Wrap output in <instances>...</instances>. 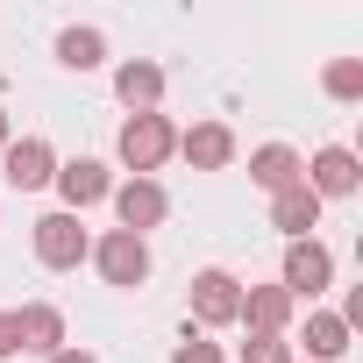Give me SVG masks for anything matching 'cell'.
Wrapping results in <instances>:
<instances>
[{
  "instance_id": "6da1fadb",
  "label": "cell",
  "mask_w": 363,
  "mask_h": 363,
  "mask_svg": "<svg viewBox=\"0 0 363 363\" xmlns=\"http://www.w3.org/2000/svg\"><path fill=\"white\" fill-rule=\"evenodd\" d=\"M114 150H121V164H128L135 178H150V171H157V164H164V157L178 150V128H171L164 114H128V121H121V143H114Z\"/></svg>"
},
{
  "instance_id": "7a4b0ae2",
  "label": "cell",
  "mask_w": 363,
  "mask_h": 363,
  "mask_svg": "<svg viewBox=\"0 0 363 363\" xmlns=\"http://www.w3.org/2000/svg\"><path fill=\"white\" fill-rule=\"evenodd\" d=\"M86 257H93V235H86V221H79V214H65V207H57V214H43V221H36V264H43V271H79Z\"/></svg>"
},
{
  "instance_id": "3957f363",
  "label": "cell",
  "mask_w": 363,
  "mask_h": 363,
  "mask_svg": "<svg viewBox=\"0 0 363 363\" xmlns=\"http://www.w3.org/2000/svg\"><path fill=\"white\" fill-rule=\"evenodd\" d=\"M93 264H100V278H107V285L135 292V285L150 278V242H143V235H128V228H107V235L93 242Z\"/></svg>"
},
{
  "instance_id": "277c9868",
  "label": "cell",
  "mask_w": 363,
  "mask_h": 363,
  "mask_svg": "<svg viewBox=\"0 0 363 363\" xmlns=\"http://www.w3.org/2000/svg\"><path fill=\"white\" fill-rule=\"evenodd\" d=\"M328 278H335V257L306 235V242H285V278H278V292L299 306V299H320L328 292Z\"/></svg>"
},
{
  "instance_id": "5b68a950",
  "label": "cell",
  "mask_w": 363,
  "mask_h": 363,
  "mask_svg": "<svg viewBox=\"0 0 363 363\" xmlns=\"http://www.w3.org/2000/svg\"><path fill=\"white\" fill-rule=\"evenodd\" d=\"M50 186L65 193V214H86V207H100V200L114 193V178H107V164H100V157H72V164H57Z\"/></svg>"
},
{
  "instance_id": "8992f818",
  "label": "cell",
  "mask_w": 363,
  "mask_h": 363,
  "mask_svg": "<svg viewBox=\"0 0 363 363\" xmlns=\"http://www.w3.org/2000/svg\"><path fill=\"white\" fill-rule=\"evenodd\" d=\"M306 186H313V200H349V193L363 186V164H356V150H342V143L313 150V164H306Z\"/></svg>"
},
{
  "instance_id": "52a82bcc",
  "label": "cell",
  "mask_w": 363,
  "mask_h": 363,
  "mask_svg": "<svg viewBox=\"0 0 363 363\" xmlns=\"http://www.w3.org/2000/svg\"><path fill=\"white\" fill-rule=\"evenodd\" d=\"M107 200H114V214H121V228H128V235H150V228L171 214V200H164L157 178H128V186H114Z\"/></svg>"
},
{
  "instance_id": "ba28073f",
  "label": "cell",
  "mask_w": 363,
  "mask_h": 363,
  "mask_svg": "<svg viewBox=\"0 0 363 363\" xmlns=\"http://www.w3.org/2000/svg\"><path fill=\"white\" fill-rule=\"evenodd\" d=\"M235 313H242V278L200 271V278H193V320H200V328H228Z\"/></svg>"
},
{
  "instance_id": "9c48e42d",
  "label": "cell",
  "mask_w": 363,
  "mask_h": 363,
  "mask_svg": "<svg viewBox=\"0 0 363 363\" xmlns=\"http://www.w3.org/2000/svg\"><path fill=\"white\" fill-rule=\"evenodd\" d=\"M0 164H8V186H15V193H36V186H50V178H57V150H50L43 135L8 143V150H0Z\"/></svg>"
},
{
  "instance_id": "30bf717a",
  "label": "cell",
  "mask_w": 363,
  "mask_h": 363,
  "mask_svg": "<svg viewBox=\"0 0 363 363\" xmlns=\"http://www.w3.org/2000/svg\"><path fill=\"white\" fill-rule=\"evenodd\" d=\"M250 178L278 200V193H292V186H306V157L292 150V143H264V150H250Z\"/></svg>"
},
{
  "instance_id": "8fae6325",
  "label": "cell",
  "mask_w": 363,
  "mask_h": 363,
  "mask_svg": "<svg viewBox=\"0 0 363 363\" xmlns=\"http://www.w3.org/2000/svg\"><path fill=\"white\" fill-rule=\"evenodd\" d=\"M178 150H186L193 171H228V164H235V135H228V121H193L186 135H178Z\"/></svg>"
},
{
  "instance_id": "7c38bea8",
  "label": "cell",
  "mask_w": 363,
  "mask_h": 363,
  "mask_svg": "<svg viewBox=\"0 0 363 363\" xmlns=\"http://www.w3.org/2000/svg\"><path fill=\"white\" fill-rule=\"evenodd\" d=\"M114 100H121L128 114H157V100H164V72H157L150 57H128V65L114 72Z\"/></svg>"
},
{
  "instance_id": "4fadbf2b",
  "label": "cell",
  "mask_w": 363,
  "mask_h": 363,
  "mask_svg": "<svg viewBox=\"0 0 363 363\" xmlns=\"http://www.w3.org/2000/svg\"><path fill=\"white\" fill-rule=\"evenodd\" d=\"M271 228H278L285 242H306V235L320 228V200H313V186H292V193H278V200H271Z\"/></svg>"
},
{
  "instance_id": "5bb4252c",
  "label": "cell",
  "mask_w": 363,
  "mask_h": 363,
  "mask_svg": "<svg viewBox=\"0 0 363 363\" xmlns=\"http://www.w3.org/2000/svg\"><path fill=\"white\" fill-rule=\"evenodd\" d=\"M250 335H285V320H292V299L278 292V285H242V313H235Z\"/></svg>"
},
{
  "instance_id": "9a60e30c",
  "label": "cell",
  "mask_w": 363,
  "mask_h": 363,
  "mask_svg": "<svg viewBox=\"0 0 363 363\" xmlns=\"http://www.w3.org/2000/svg\"><path fill=\"white\" fill-rule=\"evenodd\" d=\"M15 328H22V349H29V356H43V363H50V356L65 349V313H57L50 299L22 306V313H15Z\"/></svg>"
},
{
  "instance_id": "2e32d148",
  "label": "cell",
  "mask_w": 363,
  "mask_h": 363,
  "mask_svg": "<svg viewBox=\"0 0 363 363\" xmlns=\"http://www.w3.org/2000/svg\"><path fill=\"white\" fill-rule=\"evenodd\" d=\"M57 65H65V72H100V65H107V36L86 29V22H72V29L57 36Z\"/></svg>"
},
{
  "instance_id": "e0dca14e",
  "label": "cell",
  "mask_w": 363,
  "mask_h": 363,
  "mask_svg": "<svg viewBox=\"0 0 363 363\" xmlns=\"http://www.w3.org/2000/svg\"><path fill=\"white\" fill-rule=\"evenodd\" d=\"M349 356V328L335 313H306V363H342Z\"/></svg>"
},
{
  "instance_id": "ac0fdd59",
  "label": "cell",
  "mask_w": 363,
  "mask_h": 363,
  "mask_svg": "<svg viewBox=\"0 0 363 363\" xmlns=\"http://www.w3.org/2000/svg\"><path fill=\"white\" fill-rule=\"evenodd\" d=\"M320 86H328V100H363V57H335Z\"/></svg>"
},
{
  "instance_id": "d6986e66",
  "label": "cell",
  "mask_w": 363,
  "mask_h": 363,
  "mask_svg": "<svg viewBox=\"0 0 363 363\" xmlns=\"http://www.w3.org/2000/svg\"><path fill=\"white\" fill-rule=\"evenodd\" d=\"M235 363H292V342H285V335H250V342L235 349Z\"/></svg>"
},
{
  "instance_id": "ffe728a7",
  "label": "cell",
  "mask_w": 363,
  "mask_h": 363,
  "mask_svg": "<svg viewBox=\"0 0 363 363\" xmlns=\"http://www.w3.org/2000/svg\"><path fill=\"white\" fill-rule=\"evenodd\" d=\"M171 363H228V356H221V342H207V335H193V328H186V342L171 349Z\"/></svg>"
},
{
  "instance_id": "44dd1931",
  "label": "cell",
  "mask_w": 363,
  "mask_h": 363,
  "mask_svg": "<svg viewBox=\"0 0 363 363\" xmlns=\"http://www.w3.org/2000/svg\"><path fill=\"white\" fill-rule=\"evenodd\" d=\"M8 356H22V328H15L8 306H0V363H8Z\"/></svg>"
},
{
  "instance_id": "7402d4cb",
  "label": "cell",
  "mask_w": 363,
  "mask_h": 363,
  "mask_svg": "<svg viewBox=\"0 0 363 363\" xmlns=\"http://www.w3.org/2000/svg\"><path fill=\"white\" fill-rule=\"evenodd\" d=\"M50 363H100V356H93V349H72V342H65V349H57Z\"/></svg>"
},
{
  "instance_id": "603a6c76",
  "label": "cell",
  "mask_w": 363,
  "mask_h": 363,
  "mask_svg": "<svg viewBox=\"0 0 363 363\" xmlns=\"http://www.w3.org/2000/svg\"><path fill=\"white\" fill-rule=\"evenodd\" d=\"M8 143H15V135H8V107H0V150H8Z\"/></svg>"
}]
</instances>
